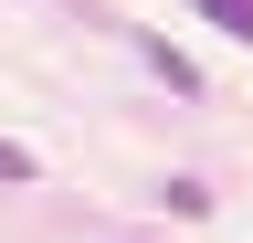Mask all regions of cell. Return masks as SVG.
Instances as JSON below:
<instances>
[{
  "instance_id": "6da1fadb",
  "label": "cell",
  "mask_w": 253,
  "mask_h": 243,
  "mask_svg": "<svg viewBox=\"0 0 253 243\" xmlns=\"http://www.w3.org/2000/svg\"><path fill=\"white\" fill-rule=\"evenodd\" d=\"M148 64H158V85H179V96H201V74H190V53H169V43H137Z\"/></svg>"
},
{
  "instance_id": "7a4b0ae2",
  "label": "cell",
  "mask_w": 253,
  "mask_h": 243,
  "mask_svg": "<svg viewBox=\"0 0 253 243\" xmlns=\"http://www.w3.org/2000/svg\"><path fill=\"white\" fill-rule=\"evenodd\" d=\"M201 11H211V21H221L232 43H253V0H201Z\"/></svg>"
},
{
  "instance_id": "3957f363",
  "label": "cell",
  "mask_w": 253,
  "mask_h": 243,
  "mask_svg": "<svg viewBox=\"0 0 253 243\" xmlns=\"http://www.w3.org/2000/svg\"><path fill=\"white\" fill-rule=\"evenodd\" d=\"M0 180H32V148L21 138H0Z\"/></svg>"
}]
</instances>
